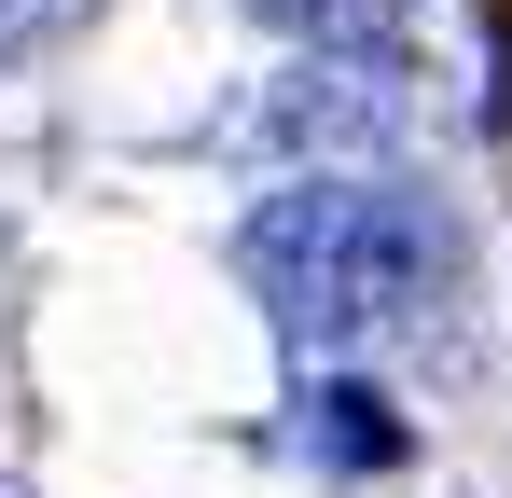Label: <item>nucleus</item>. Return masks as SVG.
Instances as JSON below:
<instances>
[{"mask_svg": "<svg viewBox=\"0 0 512 498\" xmlns=\"http://www.w3.org/2000/svg\"><path fill=\"white\" fill-rule=\"evenodd\" d=\"M236 291L263 305V332L291 360H360L443 319L457 291V208L416 194L402 166H305L236 222Z\"/></svg>", "mask_w": 512, "mask_h": 498, "instance_id": "1", "label": "nucleus"}, {"mask_svg": "<svg viewBox=\"0 0 512 498\" xmlns=\"http://www.w3.org/2000/svg\"><path fill=\"white\" fill-rule=\"evenodd\" d=\"M402 125H416V70H402L388 42L305 56L291 83H263L250 111H236V139H263V153H333V166H374Z\"/></svg>", "mask_w": 512, "mask_h": 498, "instance_id": "2", "label": "nucleus"}, {"mask_svg": "<svg viewBox=\"0 0 512 498\" xmlns=\"http://www.w3.org/2000/svg\"><path fill=\"white\" fill-rule=\"evenodd\" d=\"M291 457H319V471H402L416 457V429H402V402L388 388H360V374H319L305 402H291Z\"/></svg>", "mask_w": 512, "mask_h": 498, "instance_id": "3", "label": "nucleus"}, {"mask_svg": "<svg viewBox=\"0 0 512 498\" xmlns=\"http://www.w3.org/2000/svg\"><path fill=\"white\" fill-rule=\"evenodd\" d=\"M263 28H291V42H319V56H360V42H388L416 0H250Z\"/></svg>", "mask_w": 512, "mask_h": 498, "instance_id": "4", "label": "nucleus"}, {"mask_svg": "<svg viewBox=\"0 0 512 498\" xmlns=\"http://www.w3.org/2000/svg\"><path fill=\"white\" fill-rule=\"evenodd\" d=\"M42 28H56V0H0V70H14V56H28Z\"/></svg>", "mask_w": 512, "mask_h": 498, "instance_id": "5", "label": "nucleus"}]
</instances>
